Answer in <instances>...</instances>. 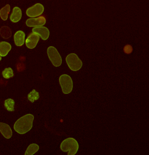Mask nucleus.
<instances>
[{"label": "nucleus", "mask_w": 149, "mask_h": 155, "mask_svg": "<svg viewBox=\"0 0 149 155\" xmlns=\"http://www.w3.org/2000/svg\"><path fill=\"white\" fill-rule=\"evenodd\" d=\"M15 101L13 99L8 98L5 100L4 102V106H5V108L9 111H15Z\"/></svg>", "instance_id": "obj_16"}, {"label": "nucleus", "mask_w": 149, "mask_h": 155, "mask_svg": "<svg viewBox=\"0 0 149 155\" xmlns=\"http://www.w3.org/2000/svg\"><path fill=\"white\" fill-rule=\"evenodd\" d=\"M47 54L53 66L59 67L62 63V58L60 54L58 52L57 50L53 46H50L47 50Z\"/></svg>", "instance_id": "obj_5"}, {"label": "nucleus", "mask_w": 149, "mask_h": 155, "mask_svg": "<svg viewBox=\"0 0 149 155\" xmlns=\"http://www.w3.org/2000/svg\"><path fill=\"white\" fill-rule=\"evenodd\" d=\"M22 18V11L18 7H16L13 8V11L11 15L10 16V20L12 22L16 23L18 22Z\"/></svg>", "instance_id": "obj_12"}, {"label": "nucleus", "mask_w": 149, "mask_h": 155, "mask_svg": "<svg viewBox=\"0 0 149 155\" xmlns=\"http://www.w3.org/2000/svg\"><path fill=\"white\" fill-rule=\"evenodd\" d=\"M11 50V45L7 42H0V56L5 57Z\"/></svg>", "instance_id": "obj_13"}, {"label": "nucleus", "mask_w": 149, "mask_h": 155, "mask_svg": "<svg viewBox=\"0 0 149 155\" xmlns=\"http://www.w3.org/2000/svg\"><path fill=\"white\" fill-rule=\"evenodd\" d=\"M59 83L64 94H69L73 89V81L71 77L67 74H63L59 78Z\"/></svg>", "instance_id": "obj_4"}, {"label": "nucleus", "mask_w": 149, "mask_h": 155, "mask_svg": "<svg viewBox=\"0 0 149 155\" xmlns=\"http://www.w3.org/2000/svg\"><path fill=\"white\" fill-rule=\"evenodd\" d=\"M39 41V35L37 34L33 33L29 35L28 38L25 41V45L29 49L35 48L38 42Z\"/></svg>", "instance_id": "obj_8"}, {"label": "nucleus", "mask_w": 149, "mask_h": 155, "mask_svg": "<svg viewBox=\"0 0 149 155\" xmlns=\"http://www.w3.org/2000/svg\"><path fill=\"white\" fill-rule=\"evenodd\" d=\"M39 149V146L35 144V143H33L31 144L28 147L25 153V155H33L35 153H36L38 150Z\"/></svg>", "instance_id": "obj_15"}, {"label": "nucleus", "mask_w": 149, "mask_h": 155, "mask_svg": "<svg viewBox=\"0 0 149 155\" xmlns=\"http://www.w3.org/2000/svg\"><path fill=\"white\" fill-rule=\"evenodd\" d=\"M61 149L63 152H68L69 155H74L77 153L79 145L78 141L72 137L66 138L61 144Z\"/></svg>", "instance_id": "obj_2"}, {"label": "nucleus", "mask_w": 149, "mask_h": 155, "mask_svg": "<svg viewBox=\"0 0 149 155\" xmlns=\"http://www.w3.org/2000/svg\"><path fill=\"white\" fill-rule=\"evenodd\" d=\"M0 132L7 139L11 138L12 136V132L10 126L3 123H0Z\"/></svg>", "instance_id": "obj_10"}, {"label": "nucleus", "mask_w": 149, "mask_h": 155, "mask_svg": "<svg viewBox=\"0 0 149 155\" xmlns=\"http://www.w3.org/2000/svg\"><path fill=\"white\" fill-rule=\"evenodd\" d=\"M46 18L44 16H40L38 18H32L28 19L26 25L28 27H39L43 26L46 24Z\"/></svg>", "instance_id": "obj_7"}, {"label": "nucleus", "mask_w": 149, "mask_h": 155, "mask_svg": "<svg viewBox=\"0 0 149 155\" xmlns=\"http://www.w3.org/2000/svg\"><path fill=\"white\" fill-rule=\"evenodd\" d=\"M0 34L4 38H8L11 36V29L7 26H3L0 29Z\"/></svg>", "instance_id": "obj_18"}, {"label": "nucleus", "mask_w": 149, "mask_h": 155, "mask_svg": "<svg viewBox=\"0 0 149 155\" xmlns=\"http://www.w3.org/2000/svg\"><path fill=\"white\" fill-rule=\"evenodd\" d=\"M11 10L10 5H7L4 7H3L1 10H0V16L3 20L5 21L8 18V15L9 13Z\"/></svg>", "instance_id": "obj_14"}, {"label": "nucleus", "mask_w": 149, "mask_h": 155, "mask_svg": "<svg viewBox=\"0 0 149 155\" xmlns=\"http://www.w3.org/2000/svg\"><path fill=\"white\" fill-rule=\"evenodd\" d=\"M33 32L37 34L38 35L41 37L42 40L46 41L47 40L50 36L49 29L44 26L35 27L33 29Z\"/></svg>", "instance_id": "obj_9"}, {"label": "nucleus", "mask_w": 149, "mask_h": 155, "mask_svg": "<svg viewBox=\"0 0 149 155\" xmlns=\"http://www.w3.org/2000/svg\"><path fill=\"white\" fill-rule=\"evenodd\" d=\"M66 62L70 69L73 71H78L83 65V63L76 54H70L66 58Z\"/></svg>", "instance_id": "obj_3"}, {"label": "nucleus", "mask_w": 149, "mask_h": 155, "mask_svg": "<svg viewBox=\"0 0 149 155\" xmlns=\"http://www.w3.org/2000/svg\"><path fill=\"white\" fill-rule=\"evenodd\" d=\"M44 10V6L40 3H37L33 7L28 8L26 11V15L31 17V18H34V17H37L40 16L43 13Z\"/></svg>", "instance_id": "obj_6"}, {"label": "nucleus", "mask_w": 149, "mask_h": 155, "mask_svg": "<svg viewBox=\"0 0 149 155\" xmlns=\"http://www.w3.org/2000/svg\"><path fill=\"white\" fill-rule=\"evenodd\" d=\"M14 41L17 46H22L25 42V33L22 31H18L14 35Z\"/></svg>", "instance_id": "obj_11"}, {"label": "nucleus", "mask_w": 149, "mask_h": 155, "mask_svg": "<svg viewBox=\"0 0 149 155\" xmlns=\"http://www.w3.org/2000/svg\"><path fill=\"white\" fill-rule=\"evenodd\" d=\"M2 75H3L4 78L9 79L14 76L13 71H12L11 68H9V67L6 68L5 69L3 70V71L2 72Z\"/></svg>", "instance_id": "obj_19"}, {"label": "nucleus", "mask_w": 149, "mask_h": 155, "mask_svg": "<svg viewBox=\"0 0 149 155\" xmlns=\"http://www.w3.org/2000/svg\"><path fill=\"white\" fill-rule=\"evenodd\" d=\"M39 92H37L35 89H33L32 91L28 94V99L29 101L31 102H34L35 101H37L38 99L39 98Z\"/></svg>", "instance_id": "obj_17"}, {"label": "nucleus", "mask_w": 149, "mask_h": 155, "mask_svg": "<svg viewBox=\"0 0 149 155\" xmlns=\"http://www.w3.org/2000/svg\"><path fill=\"white\" fill-rule=\"evenodd\" d=\"M34 116L27 114L18 119L15 123V130L20 134H24L31 130L33 127Z\"/></svg>", "instance_id": "obj_1"}, {"label": "nucleus", "mask_w": 149, "mask_h": 155, "mask_svg": "<svg viewBox=\"0 0 149 155\" xmlns=\"http://www.w3.org/2000/svg\"><path fill=\"white\" fill-rule=\"evenodd\" d=\"M2 56H0V61H1V60H2V58H1Z\"/></svg>", "instance_id": "obj_20"}]
</instances>
